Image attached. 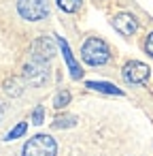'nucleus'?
<instances>
[{
  "label": "nucleus",
  "instance_id": "obj_4",
  "mask_svg": "<svg viewBox=\"0 0 153 156\" xmlns=\"http://www.w3.org/2000/svg\"><path fill=\"white\" fill-rule=\"evenodd\" d=\"M17 11L28 22H38L49 13L47 0H17Z\"/></svg>",
  "mask_w": 153,
  "mask_h": 156
},
{
  "label": "nucleus",
  "instance_id": "obj_17",
  "mask_svg": "<svg viewBox=\"0 0 153 156\" xmlns=\"http://www.w3.org/2000/svg\"><path fill=\"white\" fill-rule=\"evenodd\" d=\"M2 115H5V105L0 103V120H2Z\"/></svg>",
  "mask_w": 153,
  "mask_h": 156
},
{
  "label": "nucleus",
  "instance_id": "obj_1",
  "mask_svg": "<svg viewBox=\"0 0 153 156\" xmlns=\"http://www.w3.org/2000/svg\"><path fill=\"white\" fill-rule=\"evenodd\" d=\"M81 58H83V62L89 64V66H100V64L108 62L111 51H108V45H106L102 39L91 37V39H87V41L83 43V47H81Z\"/></svg>",
  "mask_w": 153,
  "mask_h": 156
},
{
  "label": "nucleus",
  "instance_id": "obj_2",
  "mask_svg": "<svg viewBox=\"0 0 153 156\" xmlns=\"http://www.w3.org/2000/svg\"><path fill=\"white\" fill-rule=\"evenodd\" d=\"M58 145L51 135H34L32 139L26 141L22 154L24 156H55Z\"/></svg>",
  "mask_w": 153,
  "mask_h": 156
},
{
  "label": "nucleus",
  "instance_id": "obj_5",
  "mask_svg": "<svg viewBox=\"0 0 153 156\" xmlns=\"http://www.w3.org/2000/svg\"><path fill=\"white\" fill-rule=\"evenodd\" d=\"M149 73H151V69L138 60H132L123 66V79L128 83H142L149 79Z\"/></svg>",
  "mask_w": 153,
  "mask_h": 156
},
{
  "label": "nucleus",
  "instance_id": "obj_16",
  "mask_svg": "<svg viewBox=\"0 0 153 156\" xmlns=\"http://www.w3.org/2000/svg\"><path fill=\"white\" fill-rule=\"evenodd\" d=\"M145 49H147V54L153 58V32L147 37V41H145Z\"/></svg>",
  "mask_w": 153,
  "mask_h": 156
},
{
  "label": "nucleus",
  "instance_id": "obj_6",
  "mask_svg": "<svg viewBox=\"0 0 153 156\" xmlns=\"http://www.w3.org/2000/svg\"><path fill=\"white\" fill-rule=\"evenodd\" d=\"M113 28L123 37H132L138 30V22L132 13H119V15L113 17Z\"/></svg>",
  "mask_w": 153,
  "mask_h": 156
},
{
  "label": "nucleus",
  "instance_id": "obj_8",
  "mask_svg": "<svg viewBox=\"0 0 153 156\" xmlns=\"http://www.w3.org/2000/svg\"><path fill=\"white\" fill-rule=\"evenodd\" d=\"M58 43H60V47H62V54H64V60H66V64H68V69H70V75H72V79H79V77L83 75V71H81V66L75 62V58H72V51H70L68 43H66L62 37L58 39Z\"/></svg>",
  "mask_w": 153,
  "mask_h": 156
},
{
  "label": "nucleus",
  "instance_id": "obj_9",
  "mask_svg": "<svg viewBox=\"0 0 153 156\" xmlns=\"http://www.w3.org/2000/svg\"><path fill=\"white\" fill-rule=\"evenodd\" d=\"M87 88L96 90V92H104V94H117L121 96V90L115 88L113 83H106V81H87Z\"/></svg>",
  "mask_w": 153,
  "mask_h": 156
},
{
  "label": "nucleus",
  "instance_id": "obj_10",
  "mask_svg": "<svg viewBox=\"0 0 153 156\" xmlns=\"http://www.w3.org/2000/svg\"><path fill=\"white\" fill-rule=\"evenodd\" d=\"M5 92H7L9 96H19V94L24 92V83H22V79H17V77L7 79V81H5Z\"/></svg>",
  "mask_w": 153,
  "mask_h": 156
},
{
  "label": "nucleus",
  "instance_id": "obj_12",
  "mask_svg": "<svg viewBox=\"0 0 153 156\" xmlns=\"http://www.w3.org/2000/svg\"><path fill=\"white\" fill-rule=\"evenodd\" d=\"M58 2V7L62 9V11H66V13H75L79 7H81V0H55Z\"/></svg>",
  "mask_w": 153,
  "mask_h": 156
},
{
  "label": "nucleus",
  "instance_id": "obj_15",
  "mask_svg": "<svg viewBox=\"0 0 153 156\" xmlns=\"http://www.w3.org/2000/svg\"><path fill=\"white\" fill-rule=\"evenodd\" d=\"M43 120H45V107H36L34 109V113H32V122L34 124H43Z\"/></svg>",
  "mask_w": 153,
  "mask_h": 156
},
{
  "label": "nucleus",
  "instance_id": "obj_3",
  "mask_svg": "<svg viewBox=\"0 0 153 156\" xmlns=\"http://www.w3.org/2000/svg\"><path fill=\"white\" fill-rule=\"evenodd\" d=\"M49 60L45 58H36V56H30V60L26 62L24 66V77L30 86H41L45 83L47 75H49Z\"/></svg>",
  "mask_w": 153,
  "mask_h": 156
},
{
  "label": "nucleus",
  "instance_id": "obj_13",
  "mask_svg": "<svg viewBox=\"0 0 153 156\" xmlns=\"http://www.w3.org/2000/svg\"><path fill=\"white\" fill-rule=\"evenodd\" d=\"M68 103H70V92H68V90H62V92H58V94H55V101H53V105H55L58 109L66 107Z\"/></svg>",
  "mask_w": 153,
  "mask_h": 156
},
{
  "label": "nucleus",
  "instance_id": "obj_11",
  "mask_svg": "<svg viewBox=\"0 0 153 156\" xmlns=\"http://www.w3.org/2000/svg\"><path fill=\"white\" fill-rule=\"evenodd\" d=\"M77 122H79L77 115H60V118L53 120V128H70V126H75Z\"/></svg>",
  "mask_w": 153,
  "mask_h": 156
},
{
  "label": "nucleus",
  "instance_id": "obj_14",
  "mask_svg": "<svg viewBox=\"0 0 153 156\" xmlns=\"http://www.w3.org/2000/svg\"><path fill=\"white\" fill-rule=\"evenodd\" d=\"M26 130H28V124H26V122H22V124H17V126H15L11 133H7V137H5V139H7V141H11V139H17V137H22Z\"/></svg>",
  "mask_w": 153,
  "mask_h": 156
},
{
  "label": "nucleus",
  "instance_id": "obj_7",
  "mask_svg": "<svg viewBox=\"0 0 153 156\" xmlns=\"http://www.w3.org/2000/svg\"><path fill=\"white\" fill-rule=\"evenodd\" d=\"M30 56H36V58H45V60H51L55 56V45L51 39L47 37H41L32 43V49H30Z\"/></svg>",
  "mask_w": 153,
  "mask_h": 156
}]
</instances>
